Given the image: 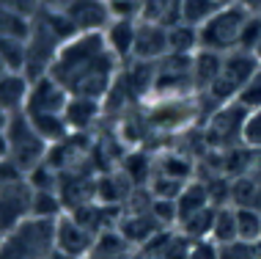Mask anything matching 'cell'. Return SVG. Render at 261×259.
<instances>
[{
    "label": "cell",
    "instance_id": "obj_1",
    "mask_svg": "<svg viewBox=\"0 0 261 259\" xmlns=\"http://www.w3.org/2000/svg\"><path fill=\"white\" fill-rule=\"evenodd\" d=\"M121 72V61L110 53L102 33H77L61 47L50 75L69 91V97L108 100Z\"/></svg>",
    "mask_w": 261,
    "mask_h": 259
},
{
    "label": "cell",
    "instance_id": "obj_2",
    "mask_svg": "<svg viewBox=\"0 0 261 259\" xmlns=\"http://www.w3.org/2000/svg\"><path fill=\"white\" fill-rule=\"evenodd\" d=\"M55 251V221L31 215L0 234V259H50Z\"/></svg>",
    "mask_w": 261,
    "mask_h": 259
},
{
    "label": "cell",
    "instance_id": "obj_3",
    "mask_svg": "<svg viewBox=\"0 0 261 259\" xmlns=\"http://www.w3.org/2000/svg\"><path fill=\"white\" fill-rule=\"evenodd\" d=\"M250 9L245 3H228L223 6L209 22H203L198 28V39H201V50L212 53H231L239 50V39H242V28L250 19Z\"/></svg>",
    "mask_w": 261,
    "mask_h": 259
},
{
    "label": "cell",
    "instance_id": "obj_4",
    "mask_svg": "<svg viewBox=\"0 0 261 259\" xmlns=\"http://www.w3.org/2000/svg\"><path fill=\"white\" fill-rule=\"evenodd\" d=\"M258 61L256 55L248 53V50H231L223 55V69H220V78L215 80V86H212L206 94V100L215 102V108H220V105H228V102H237L239 91L245 88V83H248L253 75L258 72Z\"/></svg>",
    "mask_w": 261,
    "mask_h": 259
},
{
    "label": "cell",
    "instance_id": "obj_5",
    "mask_svg": "<svg viewBox=\"0 0 261 259\" xmlns=\"http://www.w3.org/2000/svg\"><path fill=\"white\" fill-rule=\"evenodd\" d=\"M9 157L19 166L25 174L33 171L36 166H41L47 160V152H50V144L33 130L31 119L25 113H14L9 122Z\"/></svg>",
    "mask_w": 261,
    "mask_h": 259
},
{
    "label": "cell",
    "instance_id": "obj_6",
    "mask_svg": "<svg viewBox=\"0 0 261 259\" xmlns=\"http://www.w3.org/2000/svg\"><path fill=\"white\" fill-rule=\"evenodd\" d=\"M245 116H248V110H245L239 102H228V105L215 108L212 116L206 119V130H203L206 144L217 152H228V149L242 146Z\"/></svg>",
    "mask_w": 261,
    "mask_h": 259
},
{
    "label": "cell",
    "instance_id": "obj_7",
    "mask_svg": "<svg viewBox=\"0 0 261 259\" xmlns=\"http://www.w3.org/2000/svg\"><path fill=\"white\" fill-rule=\"evenodd\" d=\"M69 100H72L69 91L63 88L53 75H41V78L31 80L25 113L28 116H63Z\"/></svg>",
    "mask_w": 261,
    "mask_h": 259
},
{
    "label": "cell",
    "instance_id": "obj_8",
    "mask_svg": "<svg viewBox=\"0 0 261 259\" xmlns=\"http://www.w3.org/2000/svg\"><path fill=\"white\" fill-rule=\"evenodd\" d=\"M33 196L36 193L28 185V177L0 187V234L31 218L33 215Z\"/></svg>",
    "mask_w": 261,
    "mask_h": 259
},
{
    "label": "cell",
    "instance_id": "obj_9",
    "mask_svg": "<svg viewBox=\"0 0 261 259\" xmlns=\"http://www.w3.org/2000/svg\"><path fill=\"white\" fill-rule=\"evenodd\" d=\"M96 237L88 226H83L72 213H63L55 221V248L74 259H88L91 251L96 246Z\"/></svg>",
    "mask_w": 261,
    "mask_h": 259
},
{
    "label": "cell",
    "instance_id": "obj_10",
    "mask_svg": "<svg viewBox=\"0 0 261 259\" xmlns=\"http://www.w3.org/2000/svg\"><path fill=\"white\" fill-rule=\"evenodd\" d=\"M168 55H171V28H162V25L146 22V19H138L132 61L160 64V61L168 58Z\"/></svg>",
    "mask_w": 261,
    "mask_h": 259
},
{
    "label": "cell",
    "instance_id": "obj_11",
    "mask_svg": "<svg viewBox=\"0 0 261 259\" xmlns=\"http://www.w3.org/2000/svg\"><path fill=\"white\" fill-rule=\"evenodd\" d=\"M63 14L77 33H105L113 22L110 0H72Z\"/></svg>",
    "mask_w": 261,
    "mask_h": 259
},
{
    "label": "cell",
    "instance_id": "obj_12",
    "mask_svg": "<svg viewBox=\"0 0 261 259\" xmlns=\"http://www.w3.org/2000/svg\"><path fill=\"white\" fill-rule=\"evenodd\" d=\"M193 251V240L187 234H181L176 226L160 229L157 234L140 248L143 259H187Z\"/></svg>",
    "mask_w": 261,
    "mask_h": 259
},
{
    "label": "cell",
    "instance_id": "obj_13",
    "mask_svg": "<svg viewBox=\"0 0 261 259\" xmlns=\"http://www.w3.org/2000/svg\"><path fill=\"white\" fill-rule=\"evenodd\" d=\"M31 78L25 72H0V108L6 113H25Z\"/></svg>",
    "mask_w": 261,
    "mask_h": 259
},
{
    "label": "cell",
    "instance_id": "obj_14",
    "mask_svg": "<svg viewBox=\"0 0 261 259\" xmlns=\"http://www.w3.org/2000/svg\"><path fill=\"white\" fill-rule=\"evenodd\" d=\"M135 33H138V19H113L108 25V31L102 33L105 41H108L110 53L116 55L121 64L132 61V53H135Z\"/></svg>",
    "mask_w": 261,
    "mask_h": 259
},
{
    "label": "cell",
    "instance_id": "obj_15",
    "mask_svg": "<svg viewBox=\"0 0 261 259\" xmlns=\"http://www.w3.org/2000/svg\"><path fill=\"white\" fill-rule=\"evenodd\" d=\"M223 69V55L212 50H198L193 55V86L195 97H203L206 91L215 86V80L220 78Z\"/></svg>",
    "mask_w": 261,
    "mask_h": 259
},
{
    "label": "cell",
    "instance_id": "obj_16",
    "mask_svg": "<svg viewBox=\"0 0 261 259\" xmlns=\"http://www.w3.org/2000/svg\"><path fill=\"white\" fill-rule=\"evenodd\" d=\"M102 100H88V97H72L63 110V119H66L69 130L77 132V130H88L96 124V119L102 116Z\"/></svg>",
    "mask_w": 261,
    "mask_h": 259
},
{
    "label": "cell",
    "instance_id": "obj_17",
    "mask_svg": "<svg viewBox=\"0 0 261 259\" xmlns=\"http://www.w3.org/2000/svg\"><path fill=\"white\" fill-rule=\"evenodd\" d=\"M206 207H215V204H212V196H209L206 182L190 179L185 185V191L179 193V199H176V209H179V221H176V226H179L185 218L201 213V209H206Z\"/></svg>",
    "mask_w": 261,
    "mask_h": 259
},
{
    "label": "cell",
    "instance_id": "obj_18",
    "mask_svg": "<svg viewBox=\"0 0 261 259\" xmlns=\"http://www.w3.org/2000/svg\"><path fill=\"white\" fill-rule=\"evenodd\" d=\"M140 19L162 28H173L181 22V0H143Z\"/></svg>",
    "mask_w": 261,
    "mask_h": 259
},
{
    "label": "cell",
    "instance_id": "obj_19",
    "mask_svg": "<svg viewBox=\"0 0 261 259\" xmlns=\"http://www.w3.org/2000/svg\"><path fill=\"white\" fill-rule=\"evenodd\" d=\"M209 240L217 243V246H228V243H237L239 240V232H237V209L231 207V204L217 207Z\"/></svg>",
    "mask_w": 261,
    "mask_h": 259
},
{
    "label": "cell",
    "instance_id": "obj_20",
    "mask_svg": "<svg viewBox=\"0 0 261 259\" xmlns=\"http://www.w3.org/2000/svg\"><path fill=\"white\" fill-rule=\"evenodd\" d=\"M31 33H33V19L31 17H22V14L0 9V39L22 41V44H28Z\"/></svg>",
    "mask_w": 261,
    "mask_h": 259
},
{
    "label": "cell",
    "instance_id": "obj_21",
    "mask_svg": "<svg viewBox=\"0 0 261 259\" xmlns=\"http://www.w3.org/2000/svg\"><path fill=\"white\" fill-rule=\"evenodd\" d=\"M223 9L220 0H181V22L201 28Z\"/></svg>",
    "mask_w": 261,
    "mask_h": 259
},
{
    "label": "cell",
    "instance_id": "obj_22",
    "mask_svg": "<svg viewBox=\"0 0 261 259\" xmlns=\"http://www.w3.org/2000/svg\"><path fill=\"white\" fill-rule=\"evenodd\" d=\"M215 213H217V207H206V209H201V213H195V215H190V218H185L176 229H179L181 234H187L193 243L209 240L212 223H215Z\"/></svg>",
    "mask_w": 261,
    "mask_h": 259
},
{
    "label": "cell",
    "instance_id": "obj_23",
    "mask_svg": "<svg viewBox=\"0 0 261 259\" xmlns=\"http://www.w3.org/2000/svg\"><path fill=\"white\" fill-rule=\"evenodd\" d=\"M198 50H201L198 28L185 25V22L171 28V55H195Z\"/></svg>",
    "mask_w": 261,
    "mask_h": 259
},
{
    "label": "cell",
    "instance_id": "obj_24",
    "mask_svg": "<svg viewBox=\"0 0 261 259\" xmlns=\"http://www.w3.org/2000/svg\"><path fill=\"white\" fill-rule=\"evenodd\" d=\"M154 171L162 174V177L179 179V182H190L193 179V160H187L185 155H176V152H168V155L160 157Z\"/></svg>",
    "mask_w": 261,
    "mask_h": 259
},
{
    "label": "cell",
    "instance_id": "obj_25",
    "mask_svg": "<svg viewBox=\"0 0 261 259\" xmlns=\"http://www.w3.org/2000/svg\"><path fill=\"white\" fill-rule=\"evenodd\" d=\"M237 209V232L242 243L261 240V209L253 207H234Z\"/></svg>",
    "mask_w": 261,
    "mask_h": 259
},
{
    "label": "cell",
    "instance_id": "obj_26",
    "mask_svg": "<svg viewBox=\"0 0 261 259\" xmlns=\"http://www.w3.org/2000/svg\"><path fill=\"white\" fill-rule=\"evenodd\" d=\"M242 146H248L253 152H261V108L248 110L242 124Z\"/></svg>",
    "mask_w": 261,
    "mask_h": 259
},
{
    "label": "cell",
    "instance_id": "obj_27",
    "mask_svg": "<svg viewBox=\"0 0 261 259\" xmlns=\"http://www.w3.org/2000/svg\"><path fill=\"white\" fill-rule=\"evenodd\" d=\"M237 102L242 105L245 110H256V108H261V69L253 78L245 83V88L239 91V97H237Z\"/></svg>",
    "mask_w": 261,
    "mask_h": 259
},
{
    "label": "cell",
    "instance_id": "obj_28",
    "mask_svg": "<svg viewBox=\"0 0 261 259\" xmlns=\"http://www.w3.org/2000/svg\"><path fill=\"white\" fill-rule=\"evenodd\" d=\"M217 259H258L256 256V248H253V243H228V246H220V254Z\"/></svg>",
    "mask_w": 261,
    "mask_h": 259
},
{
    "label": "cell",
    "instance_id": "obj_29",
    "mask_svg": "<svg viewBox=\"0 0 261 259\" xmlns=\"http://www.w3.org/2000/svg\"><path fill=\"white\" fill-rule=\"evenodd\" d=\"M0 9L3 11H14V14H22V17H36L41 11V0H0Z\"/></svg>",
    "mask_w": 261,
    "mask_h": 259
},
{
    "label": "cell",
    "instance_id": "obj_30",
    "mask_svg": "<svg viewBox=\"0 0 261 259\" xmlns=\"http://www.w3.org/2000/svg\"><path fill=\"white\" fill-rule=\"evenodd\" d=\"M217 254H220V246L212 240H198L193 243V251H190L187 259H217Z\"/></svg>",
    "mask_w": 261,
    "mask_h": 259
},
{
    "label": "cell",
    "instance_id": "obj_31",
    "mask_svg": "<svg viewBox=\"0 0 261 259\" xmlns=\"http://www.w3.org/2000/svg\"><path fill=\"white\" fill-rule=\"evenodd\" d=\"M9 157V132H0V160H6Z\"/></svg>",
    "mask_w": 261,
    "mask_h": 259
},
{
    "label": "cell",
    "instance_id": "obj_32",
    "mask_svg": "<svg viewBox=\"0 0 261 259\" xmlns=\"http://www.w3.org/2000/svg\"><path fill=\"white\" fill-rule=\"evenodd\" d=\"M9 122H11V113H6V110L0 108V132L9 130Z\"/></svg>",
    "mask_w": 261,
    "mask_h": 259
},
{
    "label": "cell",
    "instance_id": "obj_33",
    "mask_svg": "<svg viewBox=\"0 0 261 259\" xmlns=\"http://www.w3.org/2000/svg\"><path fill=\"white\" fill-rule=\"evenodd\" d=\"M50 259H74V256H69V254H63V251H58V248H55L53 254H50Z\"/></svg>",
    "mask_w": 261,
    "mask_h": 259
},
{
    "label": "cell",
    "instance_id": "obj_34",
    "mask_svg": "<svg viewBox=\"0 0 261 259\" xmlns=\"http://www.w3.org/2000/svg\"><path fill=\"white\" fill-rule=\"evenodd\" d=\"M253 55H256V61H258V66H261V39L256 41V47H253Z\"/></svg>",
    "mask_w": 261,
    "mask_h": 259
},
{
    "label": "cell",
    "instance_id": "obj_35",
    "mask_svg": "<svg viewBox=\"0 0 261 259\" xmlns=\"http://www.w3.org/2000/svg\"><path fill=\"white\" fill-rule=\"evenodd\" d=\"M253 174H256V182H258V191H261V163L253 169Z\"/></svg>",
    "mask_w": 261,
    "mask_h": 259
},
{
    "label": "cell",
    "instance_id": "obj_36",
    "mask_svg": "<svg viewBox=\"0 0 261 259\" xmlns=\"http://www.w3.org/2000/svg\"><path fill=\"white\" fill-rule=\"evenodd\" d=\"M253 248H256V256L261 259V240H256V243H253Z\"/></svg>",
    "mask_w": 261,
    "mask_h": 259
},
{
    "label": "cell",
    "instance_id": "obj_37",
    "mask_svg": "<svg viewBox=\"0 0 261 259\" xmlns=\"http://www.w3.org/2000/svg\"><path fill=\"white\" fill-rule=\"evenodd\" d=\"M223 6H228V3H239V0H220Z\"/></svg>",
    "mask_w": 261,
    "mask_h": 259
},
{
    "label": "cell",
    "instance_id": "obj_38",
    "mask_svg": "<svg viewBox=\"0 0 261 259\" xmlns=\"http://www.w3.org/2000/svg\"><path fill=\"white\" fill-rule=\"evenodd\" d=\"M258 155H261V152H258Z\"/></svg>",
    "mask_w": 261,
    "mask_h": 259
}]
</instances>
